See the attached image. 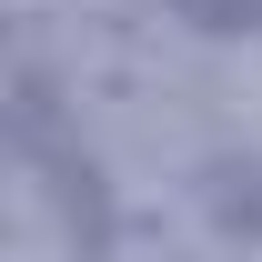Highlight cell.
I'll list each match as a JSON object with an SVG mask.
<instances>
[{
	"mask_svg": "<svg viewBox=\"0 0 262 262\" xmlns=\"http://www.w3.org/2000/svg\"><path fill=\"white\" fill-rule=\"evenodd\" d=\"M202 202H212L222 232L262 242V151H252V162H212V171H202Z\"/></svg>",
	"mask_w": 262,
	"mask_h": 262,
	"instance_id": "obj_1",
	"label": "cell"
},
{
	"mask_svg": "<svg viewBox=\"0 0 262 262\" xmlns=\"http://www.w3.org/2000/svg\"><path fill=\"white\" fill-rule=\"evenodd\" d=\"M171 20H192V31H212V40H252L262 0H171Z\"/></svg>",
	"mask_w": 262,
	"mask_h": 262,
	"instance_id": "obj_2",
	"label": "cell"
}]
</instances>
